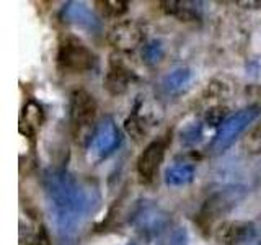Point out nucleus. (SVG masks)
Masks as SVG:
<instances>
[{"mask_svg":"<svg viewBox=\"0 0 261 245\" xmlns=\"http://www.w3.org/2000/svg\"><path fill=\"white\" fill-rule=\"evenodd\" d=\"M245 196H247V190L243 186H228L219 190L204 201L199 212L196 214V224L204 234H209L212 229H216L214 226L219 220L227 216Z\"/></svg>","mask_w":261,"mask_h":245,"instance_id":"nucleus-1","label":"nucleus"},{"mask_svg":"<svg viewBox=\"0 0 261 245\" xmlns=\"http://www.w3.org/2000/svg\"><path fill=\"white\" fill-rule=\"evenodd\" d=\"M98 106L95 98L87 90H75L70 96V125L75 141L82 145H88L96 129Z\"/></svg>","mask_w":261,"mask_h":245,"instance_id":"nucleus-2","label":"nucleus"},{"mask_svg":"<svg viewBox=\"0 0 261 245\" xmlns=\"http://www.w3.org/2000/svg\"><path fill=\"white\" fill-rule=\"evenodd\" d=\"M57 67L65 74H84L95 67L96 57L84 41L77 36H67L57 49Z\"/></svg>","mask_w":261,"mask_h":245,"instance_id":"nucleus-3","label":"nucleus"},{"mask_svg":"<svg viewBox=\"0 0 261 245\" xmlns=\"http://www.w3.org/2000/svg\"><path fill=\"white\" fill-rule=\"evenodd\" d=\"M259 114H261V106L250 105L247 108L232 114L230 118H227L224 125L219 128L214 141L211 144V149L214 152H224L225 149H228Z\"/></svg>","mask_w":261,"mask_h":245,"instance_id":"nucleus-4","label":"nucleus"},{"mask_svg":"<svg viewBox=\"0 0 261 245\" xmlns=\"http://www.w3.org/2000/svg\"><path fill=\"white\" fill-rule=\"evenodd\" d=\"M121 144V134L113 119L105 118L92 136L88 144V159L90 162H101L108 155H111Z\"/></svg>","mask_w":261,"mask_h":245,"instance_id":"nucleus-5","label":"nucleus"},{"mask_svg":"<svg viewBox=\"0 0 261 245\" xmlns=\"http://www.w3.org/2000/svg\"><path fill=\"white\" fill-rule=\"evenodd\" d=\"M145 39V27L139 20H121L108 31V43L118 51H134Z\"/></svg>","mask_w":261,"mask_h":245,"instance_id":"nucleus-6","label":"nucleus"},{"mask_svg":"<svg viewBox=\"0 0 261 245\" xmlns=\"http://www.w3.org/2000/svg\"><path fill=\"white\" fill-rule=\"evenodd\" d=\"M136 80L134 70L118 54H111L108 61V70L105 74L103 87L111 96H121L127 92L129 85Z\"/></svg>","mask_w":261,"mask_h":245,"instance_id":"nucleus-7","label":"nucleus"},{"mask_svg":"<svg viewBox=\"0 0 261 245\" xmlns=\"http://www.w3.org/2000/svg\"><path fill=\"white\" fill-rule=\"evenodd\" d=\"M168 139H157L152 141L149 145L142 151V154L137 159V175L141 183L150 185L159 175V170L165 159Z\"/></svg>","mask_w":261,"mask_h":245,"instance_id":"nucleus-8","label":"nucleus"},{"mask_svg":"<svg viewBox=\"0 0 261 245\" xmlns=\"http://www.w3.org/2000/svg\"><path fill=\"white\" fill-rule=\"evenodd\" d=\"M256 227L250 220H222L214 229V239L219 245H240L250 242Z\"/></svg>","mask_w":261,"mask_h":245,"instance_id":"nucleus-9","label":"nucleus"},{"mask_svg":"<svg viewBox=\"0 0 261 245\" xmlns=\"http://www.w3.org/2000/svg\"><path fill=\"white\" fill-rule=\"evenodd\" d=\"M134 223H136V227L144 235L157 234L159 231H162V229L165 227L167 214H163V212L155 206H142L136 214Z\"/></svg>","mask_w":261,"mask_h":245,"instance_id":"nucleus-10","label":"nucleus"},{"mask_svg":"<svg viewBox=\"0 0 261 245\" xmlns=\"http://www.w3.org/2000/svg\"><path fill=\"white\" fill-rule=\"evenodd\" d=\"M193 80V72L186 67L175 69L162 80V90L168 96H178L190 88V84Z\"/></svg>","mask_w":261,"mask_h":245,"instance_id":"nucleus-11","label":"nucleus"},{"mask_svg":"<svg viewBox=\"0 0 261 245\" xmlns=\"http://www.w3.org/2000/svg\"><path fill=\"white\" fill-rule=\"evenodd\" d=\"M44 121V113L41 105H38L35 100H30L24 105L23 113H21V119H20V129L21 133L27 134H35V131L41 128Z\"/></svg>","mask_w":261,"mask_h":245,"instance_id":"nucleus-12","label":"nucleus"},{"mask_svg":"<svg viewBox=\"0 0 261 245\" xmlns=\"http://www.w3.org/2000/svg\"><path fill=\"white\" fill-rule=\"evenodd\" d=\"M196 175V168L190 163H175L165 172V183L168 186H185L190 185Z\"/></svg>","mask_w":261,"mask_h":245,"instance_id":"nucleus-13","label":"nucleus"},{"mask_svg":"<svg viewBox=\"0 0 261 245\" xmlns=\"http://www.w3.org/2000/svg\"><path fill=\"white\" fill-rule=\"evenodd\" d=\"M160 5L168 15H173L181 21L199 20V8L194 2H160Z\"/></svg>","mask_w":261,"mask_h":245,"instance_id":"nucleus-14","label":"nucleus"},{"mask_svg":"<svg viewBox=\"0 0 261 245\" xmlns=\"http://www.w3.org/2000/svg\"><path fill=\"white\" fill-rule=\"evenodd\" d=\"M95 5L98 7V10L101 12L103 16L113 20L119 18V16H122L129 10V2H126V0H106V2L98 0V2H95Z\"/></svg>","mask_w":261,"mask_h":245,"instance_id":"nucleus-15","label":"nucleus"},{"mask_svg":"<svg viewBox=\"0 0 261 245\" xmlns=\"http://www.w3.org/2000/svg\"><path fill=\"white\" fill-rule=\"evenodd\" d=\"M228 114V108L222 105H216V106H211L206 113V125L211 128H220L225 122V118Z\"/></svg>","mask_w":261,"mask_h":245,"instance_id":"nucleus-16","label":"nucleus"},{"mask_svg":"<svg viewBox=\"0 0 261 245\" xmlns=\"http://www.w3.org/2000/svg\"><path fill=\"white\" fill-rule=\"evenodd\" d=\"M142 57L147 64H157L163 57V46L160 41H150L142 49Z\"/></svg>","mask_w":261,"mask_h":245,"instance_id":"nucleus-17","label":"nucleus"},{"mask_svg":"<svg viewBox=\"0 0 261 245\" xmlns=\"http://www.w3.org/2000/svg\"><path fill=\"white\" fill-rule=\"evenodd\" d=\"M245 149L250 154H261V122L251 129V133L245 137Z\"/></svg>","mask_w":261,"mask_h":245,"instance_id":"nucleus-18","label":"nucleus"},{"mask_svg":"<svg viewBox=\"0 0 261 245\" xmlns=\"http://www.w3.org/2000/svg\"><path fill=\"white\" fill-rule=\"evenodd\" d=\"M30 245H53L51 243V237H49L44 226H41L38 229V232L35 234V237H33V240H31Z\"/></svg>","mask_w":261,"mask_h":245,"instance_id":"nucleus-19","label":"nucleus"},{"mask_svg":"<svg viewBox=\"0 0 261 245\" xmlns=\"http://www.w3.org/2000/svg\"><path fill=\"white\" fill-rule=\"evenodd\" d=\"M170 245H188V232L185 227H178L173 232Z\"/></svg>","mask_w":261,"mask_h":245,"instance_id":"nucleus-20","label":"nucleus"},{"mask_svg":"<svg viewBox=\"0 0 261 245\" xmlns=\"http://www.w3.org/2000/svg\"><path fill=\"white\" fill-rule=\"evenodd\" d=\"M127 245H139V243H136V242H129Z\"/></svg>","mask_w":261,"mask_h":245,"instance_id":"nucleus-21","label":"nucleus"},{"mask_svg":"<svg viewBox=\"0 0 261 245\" xmlns=\"http://www.w3.org/2000/svg\"><path fill=\"white\" fill-rule=\"evenodd\" d=\"M258 245H261V242H259V243H258Z\"/></svg>","mask_w":261,"mask_h":245,"instance_id":"nucleus-22","label":"nucleus"}]
</instances>
